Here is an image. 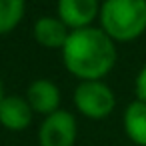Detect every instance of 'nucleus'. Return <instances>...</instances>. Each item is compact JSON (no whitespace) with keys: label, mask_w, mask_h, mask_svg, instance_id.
I'll use <instances>...</instances> for the list:
<instances>
[{"label":"nucleus","mask_w":146,"mask_h":146,"mask_svg":"<svg viewBox=\"0 0 146 146\" xmlns=\"http://www.w3.org/2000/svg\"><path fill=\"white\" fill-rule=\"evenodd\" d=\"M66 68L84 80L102 78L116 62L112 38L100 28H76L68 34L62 46Z\"/></svg>","instance_id":"f257e3e1"},{"label":"nucleus","mask_w":146,"mask_h":146,"mask_svg":"<svg viewBox=\"0 0 146 146\" xmlns=\"http://www.w3.org/2000/svg\"><path fill=\"white\" fill-rule=\"evenodd\" d=\"M102 30L116 40H132L146 28V0H104Z\"/></svg>","instance_id":"f03ea898"},{"label":"nucleus","mask_w":146,"mask_h":146,"mask_svg":"<svg viewBox=\"0 0 146 146\" xmlns=\"http://www.w3.org/2000/svg\"><path fill=\"white\" fill-rule=\"evenodd\" d=\"M74 104L90 118H102L112 112L116 98L110 86L100 80H82L74 90Z\"/></svg>","instance_id":"7ed1b4c3"},{"label":"nucleus","mask_w":146,"mask_h":146,"mask_svg":"<svg viewBox=\"0 0 146 146\" xmlns=\"http://www.w3.org/2000/svg\"><path fill=\"white\" fill-rule=\"evenodd\" d=\"M76 138V120L68 110H56L40 124V146H72Z\"/></svg>","instance_id":"20e7f679"},{"label":"nucleus","mask_w":146,"mask_h":146,"mask_svg":"<svg viewBox=\"0 0 146 146\" xmlns=\"http://www.w3.org/2000/svg\"><path fill=\"white\" fill-rule=\"evenodd\" d=\"M98 14V0H58V16L70 28H86Z\"/></svg>","instance_id":"39448f33"},{"label":"nucleus","mask_w":146,"mask_h":146,"mask_svg":"<svg viewBox=\"0 0 146 146\" xmlns=\"http://www.w3.org/2000/svg\"><path fill=\"white\" fill-rule=\"evenodd\" d=\"M28 104L32 110L40 112V114H52L58 110L60 104V92L58 86L52 80L46 78H36L30 86H28Z\"/></svg>","instance_id":"423d86ee"},{"label":"nucleus","mask_w":146,"mask_h":146,"mask_svg":"<svg viewBox=\"0 0 146 146\" xmlns=\"http://www.w3.org/2000/svg\"><path fill=\"white\" fill-rule=\"evenodd\" d=\"M32 120V108L28 100L20 96H6L0 102V122L8 130H22Z\"/></svg>","instance_id":"0eeeda50"},{"label":"nucleus","mask_w":146,"mask_h":146,"mask_svg":"<svg viewBox=\"0 0 146 146\" xmlns=\"http://www.w3.org/2000/svg\"><path fill=\"white\" fill-rule=\"evenodd\" d=\"M68 26L60 20V18H52V16H42L36 20L34 24V36L42 46L48 48H62L66 38H68Z\"/></svg>","instance_id":"6e6552de"},{"label":"nucleus","mask_w":146,"mask_h":146,"mask_svg":"<svg viewBox=\"0 0 146 146\" xmlns=\"http://www.w3.org/2000/svg\"><path fill=\"white\" fill-rule=\"evenodd\" d=\"M124 128L136 144L146 146V102L134 100L128 104L124 112Z\"/></svg>","instance_id":"1a4fd4ad"},{"label":"nucleus","mask_w":146,"mask_h":146,"mask_svg":"<svg viewBox=\"0 0 146 146\" xmlns=\"http://www.w3.org/2000/svg\"><path fill=\"white\" fill-rule=\"evenodd\" d=\"M24 14V0H0V34L10 32Z\"/></svg>","instance_id":"9d476101"},{"label":"nucleus","mask_w":146,"mask_h":146,"mask_svg":"<svg viewBox=\"0 0 146 146\" xmlns=\"http://www.w3.org/2000/svg\"><path fill=\"white\" fill-rule=\"evenodd\" d=\"M136 94H138V98L142 102H146V64L138 72V78H136Z\"/></svg>","instance_id":"9b49d317"},{"label":"nucleus","mask_w":146,"mask_h":146,"mask_svg":"<svg viewBox=\"0 0 146 146\" xmlns=\"http://www.w3.org/2000/svg\"><path fill=\"white\" fill-rule=\"evenodd\" d=\"M2 98L4 96H2V82H0V102H2Z\"/></svg>","instance_id":"f8f14e48"}]
</instances>
